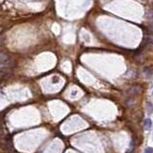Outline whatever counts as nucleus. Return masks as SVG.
Instances as JSON below:
<instances>
[{
	"label": "nucleus",
	"instance_id": "nucleus-1",
	"mask_svg": "<svg viewBox=\"0 0 153 153\" xmlns=\"http://www.w3.org/2000/svg\"><path fill=\"white\" fill-rule=\"evenodd\" d=\"M15 66V60L6 52H0V67Z\"/></svg>",
	"mask_w": 153,
	"mask_h": 153
},
{
	"label": "nucleus",
	"instance_id": "nucleus-2",
	"mask_svg": "<svg viewBox=\"0 0 153 153\" xmlns=\"http://www.w3.org/2000/svg\"><path fill=\"white\" fill-rule=\"evenodd\" d=\"M141 91H142V88L140 86H133L132 88L129 89L128 94L129 95H135V94H139Z\"/></svg>",
	"mask_w": 153,
	"mask_h": 153
},
{
	"label": "nucleus",
	"instance_id": "nucleus-3",
	"mask_svg": "<svg viewBox=\"0 0 153 153\" xmlns=\"http://www.w3.org/2000/svg\"><path fill=\"white\" fill-rule=\"evenodd\" d=\"M151 120L150 119H146V121H144V128H146V130H149L150 127H151Z\"/></svg>",
	"mask_w": 153,
	"mask_h": 153
},
{
	"label": "nucleus",
	"instance_id": "nucleus-4",
	"mask_svg": "<svg viewBox=\"0 0 153 153\" xmlns=\"http://www.w3.org/2000/svg\"><path fill=\"white\" fill-rule=\"evenodd\" d=\"M146 111L147 113H152L153 112V104H151V102H146Z\"/></svg>",
	"mask_w": 153,
	"mask_h": 153
},
{
	"label": "nucleus",
	"instance_id": "nucleus-5",
	"mask_svg": "<svg viewBox=\"0 0 153 153\" xmlns=\"http://www.w3.org/2000/svg\"><path fill=\"white\" fill-rule=\"evenodd\" d=\"M8 76H9V73L5 72V71H3V70H0V80H1V78H7Z\"/></svg>",
	"mask_w": 153,
	"mask_h": 153
},
{
	"label": "nucleus",
	"instance_id": "nucleus-6",
	"mask_svg": "<svg viewBox=\"0 0 153 153\" xmlns=\"http://www.w3.org/2000/svg\"><path fill=\"white\" fill-rule=\"evenodd\" d=\"M146 16H147L148 19L153 21V10H150V11H148V12L146 13Z\"/></svg>",
	"mask_w": 153,
	"mask_h": 153
},
{
	"label": "nucleus",
	"instance_id": "nucleus-7",
	"mask_svg": "<svg viewBox=\"0 0 153 153\" xmlns=\"http://www.w3.org/2000/svg\"><path fill=\"white\" fill-rule=\"evenodd\" d=\"M144 153H153V148L152 147H147L146 149V151H144Z\"/></svg>",
	"mask_w": 153,
	"mask_h": 153
},
{
	"label": "nucleus",
	"instance_id": "nucleus-8",
	"mask_svg": "<svg viewBox=\"0 0 153 153\" xmlns=\"http://www.w3.org/2000/svg\"><path fill=\"white\" fill-rule=\"evenodd\" d=\"M2 32H3V28L0 27V35H1V34H2Z\"/></svg>",
	"mask_w": 153,
	"mask_h": 153
},
{
	"label": "nucleus",
	"instance_id": "nucleus-9",
	"mask_svg": "<svg viewBox=\"0 0 153 153\" xmlns=\"http://www.w3.org/2000/svg\"><path fill=\"white\" fill-rule=\"evenodd\" d=\"M2 44H3V40H2V39H0V46H1Z\"/></svg>",
	"mask_w": 153,
	"mask_h": 153
},
{
	"label": "nucleus",
	"instance_id": "nucleus-10",
	"mask_svg": "<svg viewBox=\"0 0 153 153\" xmlns=\"http://www.w3.org/2000/svg\"><path fill=\"white\" fill-rule=\"evenodd\" d=\"M0 11H1V6H0Z\"/></svg>",
	"mask_w": 153,
	"mask_h": 153
},
{
	"label": "nucleus",
	"instance_id": "nucleus-11",
	"mask_svg": "<svg viewBox=\"0 0 153 153\" xmlns=\"http://www.w3.org/2000/svg\"><path fill=\"white\" fill-rule=\"evenodd\" d=\"M152 94H153V92H152Z\"/></svg>",
	"mask_w": 153,
	"mask_h": 153
}]
</instances>
